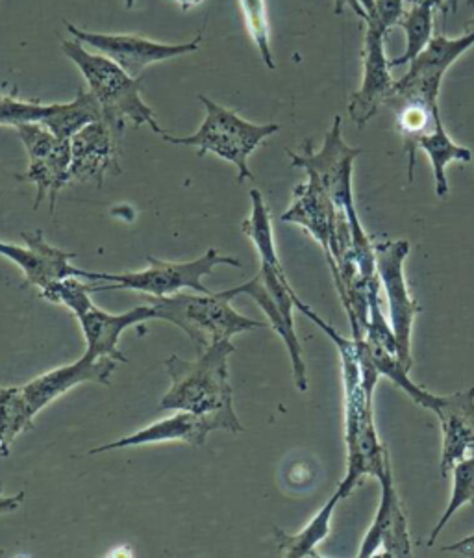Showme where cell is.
Masks as SVG:
<instances>
[{"label": "cell", "instance_id": "obj_38", "mask_svg": "<svg viewBox=\"0 0 474 558\" xmlns=\"http://www.w3.org/2000/svg\"><path fill=\"white\" fill-rule=\"evenodd\" d=\"M432 2H436V4L439 7V10H443L445 13V0H432Z\"/></svg>", "mask_w": 474, "mask_h": 558}, {"label": "cell", "instance_id": "obj_13", "mask_svg": "<svg viewBox=\"0 0 474 558\" xmlns=\"http://www.w3.org/2000/svg\"><path fill=\"white\" fill-rule=\"evenodd\" d=\"M308 177V174H306ZM283 223H295L309 232V236L325 251L327 262H332L339 234L349 225L345 214L333 205L328 193L314 177H308L293 192V203L282 216Z\"/></svg>", "mask_w": 474, "mask_h": 558}, {"label": "cell", "instance_id": "obj_4", "mask_svg": "<svg viewBox=\"0 0 474 558\" xmlns=\"http://www.w3.org/2000/svg\"><path fill=\"white\" fill-rule=\"evenodd\" d=\"M89 293H93L89 280L69 277L41 290V298L47 299L49 303L62 304L73 312L86 338L87 349L84 353L86 356L113 359L118 360L119 364H124L126 356L119 349V338L124 330L134 325L148 319H158L155 304L139 306L124 314H110V312L100 311L97 304H93Z\"/></svg>", "mask_w": 474, "mask_h": 558}, {"label": "cell", "instance_id": "obj_12", "mask_svg": "<svg viewBox=\"0 0 474 558\" xmlns=\"http://www.w3.org/2000/svg\"><path fill=\"white\" fill-rule=\"evenodd\" d=\"M65 28L73 34L76 41L93 47L102 57L110 58L111 62L118 63L119 68L134 78H142L143 71L148 65L184 57L200 49L203 44V31L187 44L171 45L158 44L153 39L132 36V34H97V32L81 31L71 23H65Z\"/></svg>", "mask_w": 474, "mask_h": 558}, {"label": "cell", "instance_id": "obj_31", "mask_svg": "<svg viewBox=\"0 0 474 558\" xmlns=\"http://www.w3.org/2000/svg\"><path fill=\"white\" fill-rule=\"evenodd\" d=\"M404 15V0H375L373 12L365 23H373L388 34L389 28L399 25Z\"/></svg>", "mask_w": 474, "mask_h": 558}, {"label": "cell", "instance_id": "obj_7", "mask_svg": "<svg viewBox=\"0 0 474 558\" xmlns=\"http://www.w3.org/2000/svg\"><path fill=\"white\" fill-rule=\"evenodd\" d=\"M148 303L155 304L158 319L173 323L184 330L198 353L214 341L232 340L234 336L265 329L269 325L241 316L229 299L221 298L219 293H177L169 298H148Z\"/></svg>", "mask_w": 474, "mask_h": 558}, {"label": "cell", "instance_id": "obj_34", "mask_svg": "<svg viewBox=\"0 0 474 558\" xmlns=\"http://www.w3.org/2000/svg\"><path fill=\"white\" fill-rule=\"evenodd\" d=\"M347 8H351L352 12L356 13L357 17L365 23L367 13L364 12V8L360 7L357 0H333V13H336V15H343Z\"/></svg>", "mask_w": 474, "mask_h": 558}, {"label": "cell", "instance_id": "obj_25", "mask_svg": "<svg viewBox=\"0 0 474 558\" xmlns=\"http://www.w3.org/2000/svg\"><path fill=\"white\" fill-rule=\"evenodd\" d=\"M438 8V4L432 0H413L412 10L404 13L397 25L401 26L406 34V49L401 57L389 60L391 69L412 63L425 52L426 47L434 39V12Z\"/></svg>", "mask_w": 474, "mask_h": 558}, {"label": "cell", "instance_id": "obj_26", "mask_svg": "<svg viewBox=\"0 0 474 558\" xmlns=\"http://www.w3.org/2000/svg\"><path fill=\"white\" fill-rule=\"evenodd\" d=\"M34 414L28 409L21 386H0V454L8 457L19 435L34 428Z\"/></svg>", "mask_w": 474, "mask_h": 558}, {"label": "cell", "instance_id": "obj_3", "mask_svg": "<svg viewBox=\"0 0 474 558\" xmlns=\"http://www.w3.org/2000/svg\"><path fill=\"white\" fill-rule=\"evenodd\" d=\"M234 343L219 340L198 353L195 360L173 354L166 360L171 388L161 398L160 410H187L197 414H214L234 409V388L230 385L229 360Z\"/></svg>", "mask_w": 474, "mask_h": 558}, {"label": "cell", "instance_id": "obj_27", "mask_svg": "<svg viewBox=\"0 0 474 558\" xmlns=\"http://www.w3.org/2000/svg\"><path fill=\"white\" fill-rule=\"evenodd\" d=\"M367 349H369L370 360H373V364H375L380 375L393 380L394 385L406 391L408 396L423 409L432 410L436 407L439 396H434V393L426 391L425 388H421L410 379V369L402 364L399 354L391 353L388 349L378 348V345H370V343H367Z\"/></svg>", "mask_w": 474, "mask_h": 558}, {"label": "cell", "instance_id": "obj_21", "mask_svg": "<svg viewBox=\"0 0 474 558\" xmlns=\"http://www.w3.org/2000/svg\"><path fill=\"white\" fill-rule=\"evenodd\" d=\"M341 499H343L341 494L336 492L328 502L323 505V509L309 520L308 525L302 529L301 533L288 534L283 533L282 529H275L272 536H275L277 551L288 558L319 557L315 549L323 539H327L333 512Z\"/></svg>", "mask_w": 474, "mask_h": 558}, {"label": "cell", "instance_id": "obj_35", "mask_svg": "<svg viewBox=\"0 0 474 558\" xmlns=\"http://www.w3.org/2000/svg\"><path fill=\"white\" fill-rule=\"evenodd\" d=\"M182 10H192V8L198 7L203 0H177Z\"/></svg>", "mask_w": 474, "mask_h": 558}, {"label": "cell", "instance_id": "obj_33", "mask_svg": "<svg viewBox=\"0 0 474 558\" xmlns=\"http://www.w3.org/2000/svg\"><path fill=\"white\" fill-rule=\"evenodd\" d=\"M23 501H25V492H19L15 496H2V484H0V515L15 512Z\"/></svg>", "mask_w": 474, "mask_h": 558}, {"label": "cell", "instance_id": "obj_5", "mask_svg": "<svg viewBox=\"0 0 474 558\" xmlns=\"http://www.w3.org/2000/svg\"><path fill=\"white\" fill-rule=\"evenodd\" d=\"M198 100L206 108V118L192 136H171L166 132L161 140L173 145H187L198 150V156H219L221 160L230 161L238 169V182L254 180L248 169V158L259 145L280 131V124H254L240 118L224 106L217 105L216 100L208 99L206 95H198Z\"/></svg>", "mask_w": 474, "mask_h": 558}, {"label": "cell", "instance_id": "obj_2", "mask_svg": "<svg viewBox=\"0 0 474 558\" xmlns=\"http://www.w3.org/2000/svg\"><path fill=\"white\" fill-rule=\"evenodd\" d=\"M62 50L81 71L89 92L100 105L102 121L116 136H123L129 121L136 126L147 124L160 137L166 134L156 119L155 110L143 100L142 78L130 76L118 63L111 62L110 58L93 54L76 39L63 41Z\"/></svg>", "mask_w": 474, "mask_h": 558}, {"label": "cell", "instance_id": "obj_18", "mask_svg": "<svg viewBox=\"0 0 474 558\" xmlns=\"http://www.w3.org/2000/svg\"><path fill=\"white\" fill-rule=\"evenodd\" d=\"M118 140L105 121H95L74 134L71 140L73 180L95 182L102 187L108 174L121 173Z\"/></svg>", "mask_w": 474, "mask_h": 558}, {"label": "cell", "instance_id": "obj_37", "mask_svg": "<svg viewBox=\"0 0 474 558\" xmlns=\"http://www.w3.org/2000/svg\"><path fill=\"white\" fill-rule=\"evenodd\" d=\"M458 10V0H445V15L449 12H457Z\"/></svg>", "mask_w": 474, "mask_h": 558}, {"label": "cell", "instance_id": "obj_9", "mask_svg": "<svg viewBox=\"0 0 474 558\" xmlns=\"http://www.w3.org/2000/svg\"><path fill=\"white\" fill-rule=\"evenodd\" d=\"M373 248H375L376 274L388 295L389 317H391V329L397 338L399 359L408 369H412L413 322L420 314L421 306L412 298L406 275H404V262L410 253V242L386 240V242L375 243Z\"/></svg>", "mask_w": 474, "mask_h": 558}, {"label": "cell", "instance_id": "obj_22", "mask_svg": "<svg viewBox=\"0 0 474 558\" xmlns=\"http://www.w3.org/2000/svg\"><path fill=\"white\" fill-rule=\"evenodd\" d=\"M389 108L397 113V131L401 134L408 153V182H413L417 143L441 119L439 106L425 100L410 99L393 102Z\"/></svg>", "mask_w": 474, "mask_h": 558}, {"label": "cell", "instance_id": "obj_6", "mask_svg": "<svg viewBox=\"0 0 474 558\" xmlns=\"http://www.w3.org/2000/svg\"><path fill=\"white\" fill-rule=\"evenodd\" d=\"M219 266L241 267V262L234 256L221 255L217 248H210L206 255L193 262H161L148 256V267L143 271L129 274H97L76 269V277L89 280L92 292H116V290H132L142 292L148 298H169L182 290H193L197 293H211L203 279L211 275Z\"/></svg>", "mask_w": 474, "mask_h": 558}, {"label": "cell", "instance_id": "obj_17", "mask_svg": "<svg viewBox=\"0 0 474 558\" xmlns=\"http://www.w3.org/2000/svg\"><path fill=\"white\" fill-rule=\"evenodd\" d=\"M21 238L26 248L0 242V255L23 269L26 284L45 290L58 280L76 277V267L71 266L74 255L49 245L41 230L23 232Z\"/></svg>", "mask_w": 474, "mask_h": 558}, {"label": "cell", "instance_id": "obj_10", "mask_svg": "<svg viewBox=\"0 0 474 558\" xmlns=\"http://www.w3.org/2000/svg\"><path fill=\"white\" fill-rule=\"evenodd\" d=\"M471 25L473 26H469L467 32L457 39L447 38L443 34L434 36L425 52L410 63L406 75L401 81H394L393 92L384 105L410 99L438 105L439 89L447 71L474 47V21Z\"/></svg>", "mask_w": 474, "mask_h": 558}, {"label": "cell", "instance_id": "obj_32", "mask_svg": "<svg viewBox=\"0 0 474 558\" xmlns=\"http://www.w3.org/2000/svg\"><path fill=\"white\" fill-rule=\"evenodd\" d=\"M443 551L450 553V555H460V557L474 558V534H471L467 538L460 539L457 544L445 546Z\"/></svg>", "mask_w": 474, "mask_h": 558}, {"label": "cell", "instance_id": "obj_11", "mask_svg": "<svg viewBox=\"0 0 474 558\" xmlns=\"http://www.w3.org/2000/svg\"><path fill=\"white\" fill-rule=\"evenodd\" d=\"M214 430H224V433L240 435L245 430V427L241 425L235 409L219 410L214 414H197V412L179 410L177 416L153 423V425L137 430L134 435L124 436L121 440L95 447L89 453H108L113 449L163 444V441H182L187 446L203 447Z\"/></svg>", "mask_w": 474, "mask_h": 558}, {"label": "cell", "instance_id": "obj_30", "mask_svg": "<svg viewBox=\"0 0 474 558\" xmlns=\"http://www.w3.org/2000/svg\"><path fill=\"white\" fill-rule=\"evenodd\" d=\"M49 112V105L39 100L17 99V92L0 95V124L17 129L21 124L41 123Z\"/></svg>", "mask_w": 474, "mask_h": 558}, {"label": "cell", "instance_id": "obj_39", "mask_svg": "<svg viewBox=\"0 0 474 558\" xmlns=\"http://www.w3.org/2000/svg\"><path fill=\"white\" fill-rule=\"evenodd\" d=\"M474 0H469V4H473Z\"/></svg>", "mask_w": 474, "mask_h": 558}, {"label": "cell", "instance_id": "obj_23", "mask_svg": "<svg viewBox=\"0 0 474 558\" xmlns=\"http://www.w3.org/2000/svg\"><path fill=\"white\" fill-rule=\"evenodd\" d=\"M102 121V110L92 92L78 89V94L71 102L49 105V112L41 124L47 126L60 140H73L74 134L87 124Z\"/></svg>", "mask_w": 474, "mask_h": 558}, {"label": "cell", "instance_id": "obj_1", "mask_svg": "<svg viewBox=\"0 0 474 558\" xmlns=\"http://www.w3.org/2000/svg\"><path fill=\"white\" fill-rule=\"evenodd\" d=\"M301 150L302 153H293V150L288 153L291 166L304 169L308 177H314L328 193L333 205L345 214L351 223L357 266L367 279H373L376 275L375 248L370 245L369 236L365 234L362 221L357 218L354 192H352L354 160L364 153V149H354L343 140V121L336 116L323 147L315 150L314 140H306L302 143Z\"/></svg>", "mask_w": 474, "mask_h": 558}, {"label": "cell", "instance_id": "obj_36", "mask_svg": "<svg viewBox=\"0 0 474 558\" xmlns=\"http://www.w3.org/2000/svg\"><path fill=\"white\" fill-rule=\"evenodd\" d=\"M357 2H360V7L364 8V12L367 13V15H369V13L373 12V7H375V0H357Z\"/></svg>", "mask_w": 474, "mask_h": 558}, {"label": "cell", "instance_id": "obj_16", "mask_svg": "<svg viewBox=\"0 0 474 558\" xmlns=\"http://www.w3.org/2000/svg\"><path fill=\"white\" fill-rule=\"evenodd\" d=\"M118 360L89 359L84 354L74 364L39 375L28 385L21 386V391H23V398H25L28 409L32 410V414L37 416L41 410L47 409L50 403H54L56 399H60L68 391L73 390L74 386L84 385V383L110 385L111 373L118 369Z\"/></svg>", "mask_w": 474, "mask_h": 558}, {"label": "cell", "instance_id": "obj_14", "mask_svg": "<svg viewBox=\"0 0 474 558\" xmlns=\"http://www.w3.org/2000/svg\"><path fill=\"white\" fill-rule=\"evenodd\" d=\"M382 496L376 510L375 521L365 534L360 546V558L376 557L378 551L382 557L404 558L412 557V538L408 529L406 512L402 509L401 496L394 486L391 464H386L380 475Z\"/></svg>", "mask_w": 474, "mask_h": 558}, {"label": "cell", "instance_id": "obj_29", "mask_svg": "<svg viewBox=\"0 0 474 558\" xmlns=\"http://www.w3.org/2000/svg\"><path fill=\"white\" fill-rule=\"evenodd\" d=\"M240 2L243 13H245L246 28L258 47L259 57L267 68H277L275 58H272L271 41H269V21H267L265 0H240Z\"/></svg>", "mask_w": 474, "mask_h": 558}, {"label": "cell", "instance_id": "obj_19", "mask_svg": "<svg viewBox=\"0 0 474 558\" xmlns=\"http://www.w3.org/2000/svg\"><path fill=\"white\" fill-rule=\"evenodd\" d=\"M432 412L443 433L441 475L449 477L452 468L474 451V388L447 398L439 396Z\"/></svg>", "mask_w": 474, "mask_h": 558}, {"label": "cell", "instance_id": "obj_15", "mask_svg": "<svg viewBox=\"0 0 474 558\" xmlns=\"http://www.w3.org/2000/svg\"><path fill=\"white\" fill-rule=\"evenodd\" d=\"M384 45H386V32L380 31L373 23H365L362 86L356 94L352 95L349 102V116L360 129H364L365 124L375 118L378 108L393 92L394 81Z\"/></svg>", "mask_w": 474, "mask_h": 558}, {"label": "cell", "instance_id": "obj_20", "mask_svg": "<svg viewBox=\"0 0 474 558\" xmlns=\"http://www.w3.org/2000/svg\"><path fill=\"white\" fill-rule=\"evenodd\" d=\"M219 295L229 299V301L240 298V295L254 299V303L258 304L259 308L264 311L265 316H267V319H269V325H271L272 330L282 338L285 348H288L296 388L301 391L308 390V375H306L304 353H302L301 340H299V336H296L293 314H288V312L282 311V306L275 301V298H272L269 290L265 288L258 275L248 280V282H245V284L235 286V288L219 292Z\"/></svg>", "mask_w": 474, "mask_h": 558}, {"label": "cell", "instance_id": "obj_28", "mask_svg": "<svg viewBox=\"0 0 474 558\" xmlns=\"http://www.w3.org/2000/svg\"><path fill=\"white\" fill-rule=\"evenodd\" d=\"M450 475H452V494H450L449 507L445 509L443 515L439 518L438 525L432 531L428 546L436 544L439 533L443 531L445 525L449 523L452 515L457 514L458 510L465 507L467 502H474V451L467 454L465 459L460 460L452 468Z\"/></svg>", "mask_w": 474, "mask_h": 558}, {"label": "cell", "instance_id": "obj_8", "mask_svg": "<svg viewBox=\"0 0 474 558\" xmlns=\"http://www.w3.org/2000/svg\"><path fill=\"white\" fill-rule=\"evenodd\" d=\"M17 134L28 155V171L19 174L21 182L36 184L34 208L49 199L50 211H54L58 193L73 180L71 140H60L41 123L17 126Z\"/></svg>", "mask_w": 474, "mask_h": 558}, {"label": "cell", "instance_id": "obj_24", "mask_svg": "<svg viewBox=\"0 0 474 558\" xmlns=\"http://www.w3.org/2000/svg\"><path fill=\"white\" fill-rule=\"evenodd\" d=\"M417 149L425 150L426 156L430 158L434 179H436V193L441 199L449 195V180H447L449 163L473 160L471 149L450 140L441 119L426 132L425 136L421 137Z\"/></svg>", "mask_w": 474, "mask_h": 558}]
</instances>
